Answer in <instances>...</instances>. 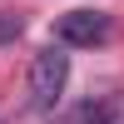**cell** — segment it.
I'll list each match as a JSON object with an SVG mask.
<instances>
[{
  "instance_id": "1",
  "label": "cell",
  "mask_w": 124,
  "mask_h": 124,
  "mask_svg": "<svg viewBox=\"0 0 124 124\" xmlns=\"http://www.w3.org/2000/svg\"><path fill=\"white\" fill-rule=\"evenodd\" d=\"M65 85H70V55L65 50H40L30 60V109L50 114L65 94Z\"/></svg>"
},
{
  "instance_id": "2",
  "label": "cell",
  "mask_w": 124,
  "mask_h": 124,
  "mask_svg": "<svg viewBox=\"0 0 124 124\" xmlns=\"http://www.w3.org/2000/svg\"><path fill=\"white\" fill-rule=\"evenodd\" d=\"M104 35H109V15H99V10H65L55 20V40L60 45H75V50L99 45Z\"/></svg>"
},
{
  "instance_id": "3",
  "label": "cell",
  "mask_w": 124,
  "mask_h": 124,
  "mask_svg": "<svg viewBox=\"0 0 124 124\" xmlns=\"http://www.w3.org/2000/svg\"><path fill=\"white\" fill-rule=\"evenodd\" d=\"M89 124H124V104L114 99V104H104V109H89Z\"/></svg>"
},
{
  "instance_id": "4",
  "label": "cell",
  "mask_w": 124,
  "mask_h": 124,
  "mask_svg": "<svg viewBox=\"0 0 124 124\" xmlns=\"http://www.w3.org/2000/svg\"><path fill=\"white\" fill-rule=\"evenodd\" d=\"M20 30H25V20H20V15H5V10H0V45H5V40H15Z\"/></svg>"
}]
</instances>
